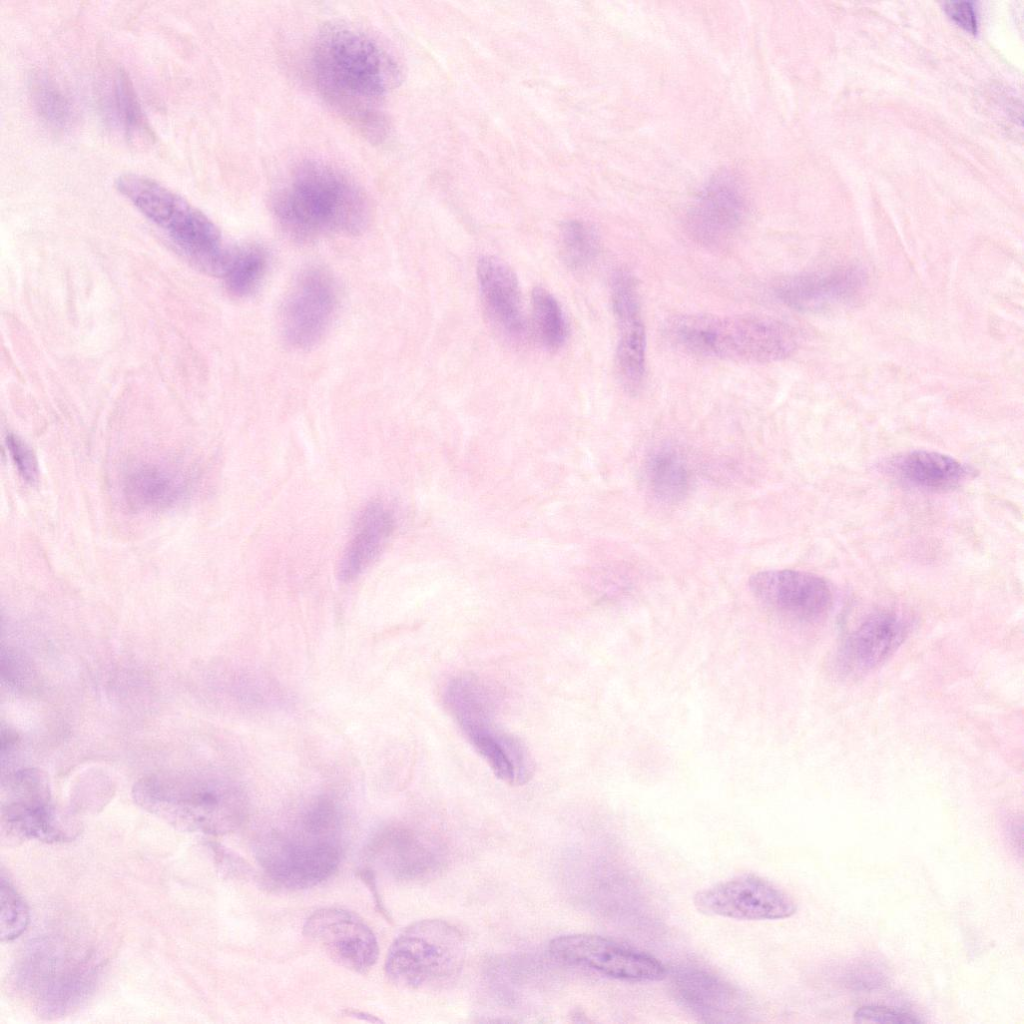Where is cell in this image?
<instances>
[{
  "instance_id": "6da1fadb",
  "label": "cell",
  "mask_w": 1024,
  "mask_h": 1024,
  "mask_svg": "<svg viewBox=\"0 0 1024 1024\" xmlns=\"http://www.w3.org/2000/svg\"><path fill=\"white\" fill-rule=\"evenodd\" d=\"M311 64L319 91L337 112L372 140L386 136L379 105L400 76L377 43L346 25H330L317 36Z\"/></svg>"
},
{
  "instance_id": "7a4b0ae2",
  "label": "cell",
  "mask_w": 1024,
  "mask_h": 1024,
  "mask_svg": "<svg viewBox=\"0 0 1024 1024\" xmlns=\"http://www.w3.org/2000/svg\"><path fill=\"white\" fill-rule=\"evenodd\" d=\"M271 209L282 229L300 241L355 234L369 219L362 191L338 170L315 161L292 171L272 196Z\"/></svg>"
},
{
  "instance_id": "3957f363",
  "label": "cell",
  "mask_w": 1024,
  "mask_h": 1024,
  "mask_svg": "<svg viewBox=\"0 0 1024 1024\" xmlns=\"http://www.w3.org/2000/svg\"><path fill=\"white\" fill-rule=\"evenodd\" d=\"M135 803L175 828L224 835L246 820L249 801L235 780L209 774L160 773L139 779Z\"/></svg>"
},
{
  "instance_id": "277c9868",
  "label": "cell",
  "mask_w": 1024,
  "mask_h": 1024,
  "mask_svg": "<svg viewBox=\"0 0 1024 1024\" xmlns=\"http://www.w3.org/2000/svg\"><path fill=\"white\" fill-rule=\"evenodd\" d=\"M665 334L686 353L743 363L777 362L796 348L788 325L762 316L686 314L670 319Z\"/></svg>"
},
{
  "instance_id": "5b68a950",
  "label": "cell",
  "mask_w": 1024,
  "mask_h": 1024,
  "mask_svg": "<svg viewBox=\"0 0 1024 1024\" xmlns=\"http://www.w3.org/2000/svg\"><path fill=\"white\" fill-rule=\"evenodd\" d=\"M99 969L88 950L59 937L44 936L28 945L16 978L38 1014L56 1018L71 1013L89 998Z\"/></svg>"
},
{
  "instance_id": "8992f818",
  "label": "cell",
  "mask_w": 1024,
  "mask_h": 1024,
  "mask_svg": "<svg viewBox=\"0 0 1024 1024\" xmlns=\"http://www.w3.org/2000/svg\"><path fill=\"white\" fill-rule=\"evenodd\" d=\"M118 191L164 230L178 249L204 271L223 276L229 261L220 231L200 210L155 180L134 173L120 175Z\"/></svg>"
},
{
  "instance_id": "52a82bcc",
  "label": "cell",
  "mask_w": 1024,
  "mask_h": 1024,
  "mask_svg": "<svg viewBox=\"0 0 1024 1024\" xmlns=\"http://www.w3.org/2000/svg\"><path fill=\"white\" fill-rule=\"evenodd\" d=\"M465 958L462 933L440 919L406 927L389 948L385 970L389 979L407 989H431L451 981Z\"/></svg>"
},
{
  "instance_id": "ba28073f",
  "label": "cell",
  "mask_w": 1024,
  "mask_h": 1024,
  "mask_svg": "<svg viewBox=\"0 0 1024 1024\" xmlns=\"http://www.w3.org/2000/svg\"><path fill=\"white\" fill-rule=\"evenodd\" d=\"M266 874L278 884L293 889L313 887L330 877L340 862L337 839L295 831L271 832L257 848Z\"/></svg>"
},
{
  "instance_id": "9c48e42d",
  "label": "cell",
  "mask_w": 1024,
  "mask_h": 1024,
  "mask_svg": "<svg viewBox=\"0 0 1024 1024\" xmlns=\"http://www.w3.org/2000/svg\"><path fill=\"white\" fill-rule=\"evenodd\" d=\"M2 818L8 831L21 838L56 843L77 833L52 805L47 778L36 769L19 770L8 778Z\"/></svg>"
},
{
  "instance_id": "30bf717a",
  "label": "cell",
  "mask_w": 1024,
  "mask_h": 1024,
  "mask_svg": "<svg viewBox=\"0 0 1024 1024\" xmlns=\"http://www.w3.org/2000/svg\"><path fill=\"white\" fill-rule=\"evenodd\" d=\"M549 950L559 961L619 980L658 981L667 974L666 967L654 956L599 935L559 936L550 942Z\"/></svg>"
},
{
  "instance_id": "8fae6325",
  "label": "cell",
  "mask_w": 1024,
  "mask_h": 1024,
  "mask_svg": "<svg viewBox=\"0 0 1024 1024\" xmlns=\"http://www.w3.org/2000/svg\"><path fill=\"white\" fill-rule=\"evenodd\" d=\"M698 911L737 920H778L791 917L794 900L770 881L743 874L699 891L694 897Z\"/></svg>"
},
{
  "instance_id": "7c38bea8",
  "label": "cell",
  "mask_w": 1024,
  "mask_h": 1024,
  "mask_svg": "<svg viewBox=\"0 0 1024 1024\" xmlns=\"http://www.w3.org/2000/svg\"><path fill=\"white\" fill-rule=\"evenodd\" d=\"M337 305V287L320 267L304 270L284 303L282 327L286 341L296 348L316 344L329 327Z\"/></svg>"
},
{
  "instance_id": "4fadbf2b",
  "label": "cell",
  "mask_w": 1024,
  "mask_h": 1024,
  "mask_svg": "<svg viewBox=\"0 0 1024 1024\" xmlns=\"http://www.w3.org/2000/svg\"><path fill=\"white\" fill-rule=\"evenodd\" d=\"M304 934L338 965L365 973L377 961L378 943L371 928L358 915L329 907L315 911L305 922Z\"/></svg>"
},
{
  "instance_id": "5bb4252c",
  "label": "cell",
  "mask_w": 1024,
  "mask_h": 1024,
  "mask_svg": "<svg viewBox=\"0 0 1024 1024\" xmlns=\"http://www.w3.org/2000/svg\"><path fill=\"white\" fill-rule=\"evenodd\" d=\"M749 587L766 606L798 621L820 619L832 604L828 583L809 572L792 569L760 571L751 576Z\"/></svg>"
},
{
  "instance_id": "9a60e30c",
  "label": "cell",
  "mask_w": 1024,
  "mask_h": 1024,
  "mask_svg": "<svg viewBox=\"0 0 1024 1024\" xmlns=\"http://www.w3.org/2000/svg\"><path fill=\"white\" fill-rule=\"evenodd\" d=\"M676 1001L703 1022H741L749 1015L747 997L731 983L699 966H684L672 975Z\"/></svg>"
},
{
  "instance_id": "2e32d148",
  "label": "cell",
  "mask_w": 1024,
  "mask_h": 1024,
  "mask_svg": "<svg viewBox=\"0 0 1024 1024\" xmlns=\"http://www.w3.org/2000/svg\"><path fill=\"white\" fill-rule=\"evenodd\" d=\"M746 204L737 179L722 172L713 176L702 188L687 215V228L692 238L706 246L728 241L739 229Z\"/></svg>"
},
{
  "instance_id": "e0dca14e",
  "label": "cell",
  "mask_w": 1024,
  "mask_h": 1024,
  "mask_svg": "<svg viewBox=\"0 0 1024 1024\" xmlns=\"http://www.w3.org/2000/svg\"><path fill=\"white\" fill-rule=\"evenodd\" d=\"M371 850L381 865L400 880L428 878L439 871L444 859L435 841L399 826L381 830L373 839Z\"/></svg>"
},
{
  "instance_id": "ac0fdd59",
  "label": "cell",
  "mask_w": 1024,
  "mask_h": 1024,
  "mask_svg": "<svg viewBox=\"0 0 1024 1024\" xmlns=\"http://www.w3.org/2000/svg\"><path fill=\"white\" fill-rule=\"evenodd\" d=\"M864 285V272L848 267L786 278L777 285L775 293L790 308L815 312L852 299Z\"/></svg>"
},
{
  "instance_id": "d6986e66",
  "label": "cell",
  "mask_w": 1024,
  "mask_h": 1024,
  "mask_svg": "<svg viewBox=\"0 0 1024 1024\" xmlns=\"http://www.w3.org/2000/svg\"><path fill=\"white\" fill-rule=\"evenodd\" d=\"M906 625L892 612L867 617L846 639L840 652L842 668L862 673L886 660L903 642Z\"/></svg>"
},
{
  "instance_id": "ffe728a7",
  "label": "cell",
  "mask_w": 1024,
  "mask_h": 1024,
  "mask_svg": "<svg viewBox=\"0 0 1024 1024\" xmlns=\"http://www.w3.org/2000/svg\"><path fill=\"white\" fill-rule=\"evenodd\" d=\"M462 732L499 779L511 785L529 781L533 764L526 746L499 728L494 718L475 722Z\"/></svg>"
},
{
  "instance_id": "44dd1931",
  "label": "cell",
  "mask_w": 1024,
  "mask_h": 1024,
  "mask_svg": "<svg viewBox=\"0 0 1024 1024\" xmlns=\"http://www.w3.org/2000/svg\"><path fill=\"white\" fill-rule=\"evenodd\" d=\"M480 293L491 319L510 335L524 330L519 282L511 267L495 256H482L476 267Z\"/></svg>"
},
{
  "instance_id": "7402d4cb",
  "label": "cell",
  "mask_w": 1024,
  "mask_h": 1024,
  "mask_svg": "<svg viewBox=\"0 0 1024 1024\" xmlns=\"http://www.w3.org/2000/svg\"><path fill=\"white\" fill-rule=\"evenodd\" d=\"M890 471L908 485L926 490L955 488L974 475V469L939 452L916 450L896 456Z\"/></svg>"
},
{
  "instance_id": "603a6c76",
  "label": "cell",
  "mask_w": 1024,
  "mask_h": 1024,
  "mask_svg": "<svg viewBox=\"0 0 1024 1024\" xmlns=\"http://www.w3.org/2000/svg\"><path fill=\"white\" fill-rule=\"evenodd\" d=\"M394 529V518L380 502L368 504L357 519L354 534L339 563L342 582L355 580L377 557Z\"/></svg>"
},
{
  "instance_id": "cb8c5ba5",
  "label": "cell",
  "mask_w": 1024,
  "mask_h": 1024,
  "mask_svg": "<svg viewBox=\"0 0 1024 1024\" xmlns=\"http://www.w3.org/2000/svg\"><path fill=\"white\" fill-rule=\"evenodd\" d=\"M122 487L129 504L146 510L174 506L189 489L186 479L179 472L152 463L130 467L124 473Z\"/></svg>"
},
{
  "instance_id": "d4e9b609",
  "label": "cell",
  "mask_w": 1024,
  "mask_h": 1024,
  "mask_svg": "<svg viewBox=\"0 0 1024 1024\" xmlns=\"http://www.w3.org/2000/svg\"><path fill=\"white\" fill-rule=\"evenodd\" d=\"M646 478L653 495L666 503H676L688 493L689 472L681 456L672 448L654 451L646 462Z\"/></svg>"
},
{
  "instance_id": "484cf974",
  "label": "cell",
  "mask_w": 1024,
  "mask_h": 1024,
  "mask_svg": "<svg viewBox=\"0 0 1024 1024\" xmlns=\"http://www.w3.org/2000/svg\"><path fill=\"white\" fill-rule=\"evenodd\" d=\"M620 337L616 349V369L626 391L637 393L645 374L646 332L641 316L617 323Z\"/></svg>"
},
{
  "instance_id": "4316f807",
  "label": "cell",
  "mask_w": 1024,
  "mask_h": 1024,
  "mask_svg": "<svg viewBox=\"0 0 1024 1024\" xmlns=\"http://www.w3.org/2000/svg\"><path fill=\"white\" fill-rule=\"evenodd\" d=\"M268 267V255L258 245H246L231 251L223 277L227 289L237 297L254 292Z\"/></svg>"
},
{
  "instance_id": "83f0119b",
  "label": "cell",
  "mask_w": 1024,
  "mask_h": 1024,
  "mask_svg": "<svg viewBox=\"0 0 1024 1024\" xmlns=\"http://www.w3.org/2000/svg\"><path fill=\"white\" fill-rule=\"evenodd\" d=\"M531 302L540 342L550 350L560 348L566 341L568 329L559 302L547 289L539 286L533 289Z\"/></svg>"
},
{
  "instance_id": "f1b7e54d",
  "label": "cell",
  "mask_w": 1024,
  "mask_h": 1024,
  "mask_svg": "<svg viewBox=\"0 0 1024 1024\" xmlns=\"http://www.w3.org/2000/svg\"><path fill=\"white\" fill-rule=\"evenodd\" d=\"M598 238L587 224L577 220L563 224L560 233V254L567 267L586 268L598 253Z\"/></svg>"
},
{
  "instance_id": "f546056e",
  "label": "cell",
  "mask_w": 1024,
  "mask_h": 1024,
  "mask_svg": "<svg viewBox=\"0 0 1024 1024\" xmlns=\"http://www.w3.org/2000/svg\"><path fill=\"white\" fill-rule=\"evenodd\" d=\"M113 105L117 119L128 136L143 137L150 134L132 82L121 70L114 78Z\"/></svg>"
},
{
  "instance_id": "4dcf8cb0",
  "label": "cell",
  "mask_w": 1024,
  "mask_h": 1024,
  "mask_svg": "<svg viewBox=\"0 0 1024 1024\" xmlns=\"http://www.w3.org/2000/svg\"><path fill=\"white\" fill-rule=\"evenodd\" d=\"M34 106L40 117L54 128H63L71 120L70 102L63 92L47 79H37L32 86Z\"/></svg>"
},
{
  "instance_id": "1f68e13d",
  "label": "cell",
  "mask_w": 1024,
  "mask_h": 1024,
  "mask_svg": "<svg viewBox=\"0 0 1024 1024\" xmlns=\"http://www.w3.org/2000/svg\"><path fill=\"white\" fill-rule=\"evenodd\" d=\"M341 815L336 802L328 796L312 800L300 815L297 827L322 838L337 839Z\"/></svg>"
},
{
  "instance_id": "d6a6232c",
  "label": "cell",
  "mask_w": 1024,
  "mask_h": 1024,
  "mask_svg": "<svg viewBox=\"0 0 1024 1024\" xmlns=\"http://www.w3.org/2000/svg\"><path fill=\"white\" fill-rule=\"evenodd\" d=\"M0 903V937L2 941L9 942L26 930L29 910L24 899L4 876L1 877Z\"/></svg>"
},
{
  "instance_id": "836d02e7",
  "label": "cell",
  "mask_w": 1024,
  "mask_h": 1024,
  "mask_svg": "<svg viewBox=\"0 0 1024 1024\" xmlns=\"http://www.w3.org/2000/svg\"><path fill=\"white\" fill-rule=\"evenodd\" d=\"M1 675L7 685L19 691L28 690L35 680L30 663L10 648H2Z\"/></svg>"
},
{
  "instance_id": "e575fe53",
  "label": "cell",
  "mask_w": 1024,
  "mask_h": 1024,
  "mask_svg": "<svg viewBox=\"0 0 1024 1024\" xmlns=\"http://www.w3.org/2000/svg\"><path fill=\"white\" fill-rule=\"evenodd\" d=\"M6 445L22 478L30 484L37 482L39 475L38 462L31 447L12 433L7 435Z\"/></svg>"
},
{
  "instance_id": "d590c367",
  "label": "cell",
  "mask_w": 1024,
  "mask_h": 1024,
  "mask_svg": "<svg viewBox=\"0 0 1024 1024\" xmlns=\"http://www.w3.org/2000/svg\"><path fill=\"white\" fill-rule=\"evenodd\" d=\"M854 1019L864 1023L915 1024L922 1022V1019L915 1014L875 1005L860 1007L854 1013Z\"/></svg>"
},
{
  "instance_id": "8d00e7d4",
  "label": "cell",
  "mask_w": 1024,
  "mask_h": 1024,
  "mask_svg": "<svg viewBox=\"0 0 1024 1024\" xmlns=\"http://www.w3.org/2000/svg\"><path fill=\"white\" fill-rule=\"evenodd\" d=\"M944 10L947 15L959 26L972 34L977 33V17L972 2L949 1L945 2Z\"/></svg>"
}]
</instances>
